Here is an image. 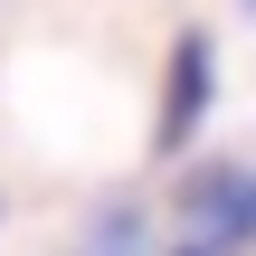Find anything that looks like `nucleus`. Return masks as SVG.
Returning a JSON list of instances; mask_svg holds the SVG:
<instances>
[{
	"instance_id": "1",
	"label": "nucleus",
	"mask_w": 256,
	"mask_h": 256,
	"mask_svg": "<svg viewBox=\"0 0 256 256\" xmlns=\"http://www.w3.org/2000/svg\"><path fill=\"white\" fill-rule=\"evenodd\" d=\"M200 104H209V38H190V48H180V66H171V114H162V142H180Z\"/></svg>"
}]
</instances>
